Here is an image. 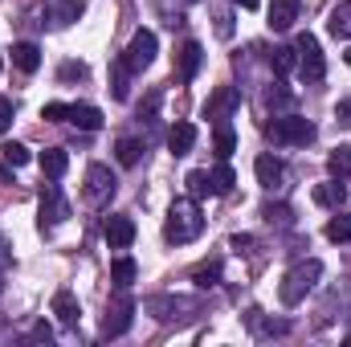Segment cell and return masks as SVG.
Here are the masks:
<instances>
[{
    "label": "cell",
    "mask_w": 351,
    "mask_h": 347,
    "mask_svg": "<svg viewBox=\"0 0 351 347\" xmlns=\"http://www.w3.org/2000/svg\"><path fill=\"white\" fill-rule=\"evenodd\" d=\"M200 229H204L200 204H196L192 196L172 200V208H168V221H164V237H168L172 246H188V241H196V237H200Z\"/></svg>",
    "instance_id": "1"
},
{
    "label": "cell",
    "mask_w": 351,
    "mask_h": 347,
    "mask_svg": "<svg viewBox=\"0 0 351 347\" xmlns=\"http://www.w3.org/2000/svg\"><path fill=\"white\" fill-rule=\"evenodd\" d=\"M323 278V261L319 258H306V261H298L286 278H282V286H278V298L286 302V307H298L311 290H315V282Z\"/></svg>",
    "instance_id": "2"
},
{
    "label": "cell",
    "mask_w": 351,
    "mask_h": 347,
    "mask_svg": "<svg viewBox=\"0 0 351 347\" xmlns=\"http://www.w3.org/2000/svg\"><path fill=\"white\" fill-rule=\"evenodd\" d=\"M265 135H269L274 143H282V147H306L319 131H315L311 119H298V115H274V123L265 127Z\"/></svg>",
    "instance_id": "3"
},
{
    "label": "cell",
    "mask_w": 351,
    "mask_h": 347,
    "mask_svg": "<svg viewBox=\"0 0 351 347\" xmlns=\"http://www.w3.org/2000/svg\"><path fill=\"white\" fill-rule=\"evenodd\" d=\"M294 53H298V74H302V82H323L327 58H323L319 37H315V33H298V37H294Z\"/></svg>",
    "instance_id": "4"
},
{
    "label": "cell",
    "mask_w": 351,
    "mask_h": 347,
    "mask_svg": "<svg viewBox=\"0 0 351 347\" xmlns=\"http://www.w3.org/2000/svg\"><path fill=\"white\" fill-rule=\"evenodd\" d=\"M131 323H135V298H131L127 290H119V294L106 302L102 335H106V339H119V335H127V331H131Z\"/></svg>",
    "instance_id": "5"
},
{
    "label": "cell",
    "mask_w": 351,
    "mask_h": 347,
    "mask_svg": "<svg viewBox=\"0 0 351 347\" xmlns=\"http://www.w3.org/2000/svg\"><path fill=\"white\" fill-rule=\"evenodd\" d=\"M114 188H119V180H114V172H110L106 164H90V168H86V188H82V200H86L90 208H102V204H110Z\"/></svg>",
    "instance_id": "6"
},
{
    "label": "cell",
    "mask_w": 351,
    "mask_h": 347,
    "mask_svg": "<svg viewBox=\"0 0 351 347\" xmlns=\"http://www.w3.org/2000/svg\"><path fill=\"white\" fill-rule=\"evenodd\" d=\"M156 49H160V41H156V33H152V29H135V37H131V45L123 49V62L131 66V74H139V70H147V66L156 62Z\"/></svg>",
    "instance_id": "7"
},
{
    "label": "cell",
    "mask_w": 351,
    "mask_h": 347,
    "mask_svg": "<svg viewBox=\"0 0 351 347\" xmlns=\"http://www.w3.org/2000/svg\"><path fill=\"white\" fill-rule=\"evenodd\" d=\"M70 217V204H66V196H62V188L58 184H45L41 188V229H53V225H62Z\"/></svg>",
    "instance_id": "8"
},
{
    "label": "cell",
    "mask_w": 351,
    "mask_h": 347,
    "mask_svg": "<svg viewBox=\"0 0 351 347\" xmlns=\"http://www.w3.org/2000/svg\"><path fill=\"white\" fill-rule=\"evenodd\" d=\"M237 106H241V90H237V86H217L213 94H208V102H204V119L225 123Z\"/></svg>",
    "instance_id": "9"
},
{
    "label": "cell",
    "mask_w": 351,
    "mask_h": 347,
    "mask_svg": "<svg viewBox=\"0 0 351 347\" xmlns=\"http://www.w3.org/2000/svg\"><path fill=\"white\" fill-rule=\"evenodd\" d=\"M143 311L156 315L160 323H172V319H188V315H180V311H196V302H188V298H172V294H156V298L143 302Z\"/></svg>",
    "instance_id": "10"
},
{
    "label": "cell",
    "mask_w": 351,
    "mask_h": 347,
    "mask_svg": "<svg viewBox=\"0 0 351 347\" xmlns=\"http://www.w3.org/2000/svg\"><path fill=\"white\" fill-rule=\"evenodd\" d=\"M102 237H106V246H110V250H127V246L135 241V221H131L127 213H114V217H106Z\"/></svg>",
    "instance_id": "11"
},
{
    "label": "cell",
    "mask_w": 351,
    "mask_h": 347,
    "mask_svg": "<svg viewBox=\"0 0 351 347\" xmlns=\"http://www.w3.org/2000/svg\"><path fill=\"white\" fill-rule=\"evenodd\" d=\"M200 62H204V45L200 41H184L180 53H176V78L180 82H192L200 74Z\"/></svg>",
    "instance_id": "12"
},
{
    "label": "cell",
    "mask_w": 351,
    "mask_h": 347,
    "mask_svg": "<svg viewBox=\"0 0 351 347\" xmlns=\"http://www.w3.org/2000/svg\"><path fill=\"white\" fill-rule=\"evenodd\" d=\"M298 12H302V0H269V21L265 25L274 33H286V29H294Z\"/></svg>",
    "instance_id": "13"
},
{
    "label": "cell",
    "mask_w": 351,
    "mask_h": 347,
    "mask_svg": "<svg viewBox=\"0 0 351 347\" xmlns=\"http://www.w3.org/2000/svg\"><path fill=\"white\" fill-rule=\"evenodd\" d=\"M53 315H58V323H62V327H78L82 307H78L74 290H58V294H53Z\"/></svg>",
    "instance_id": "14"
},
{
    "label": "cell",
    "mask_w": 351,
    "mask_h": 347,
    "mask_svg": "<svg viewBox=\"0 0 351 347\" xmlns=\"http://www.w3.org/2000/svg\"><path fill=\"white\" fill-rule=\"evenodd\" d=\"M196 147V127L192 123H176L172 131H168V152L172 156H188Z\"/></svg>",
    "instance_id": "15"
},
{
    "label": "cell",
    "mask_w": 351,
    "mask_h": 347,
    "mask_svg": "<svg viewBox=\"0 0 351 347\" xmlns=\"http://www.w3.org/2000/svg\"><path fill=\"white\" fill-rule=\"evenodd\" d=\"M254 172H258V184H262V188H274V184H282V176H286V164H282L278 156H258Z\"/></svg>",
    "instance_id": "16"
},
{
    "label": "cell",
    "mask_w": 351,
    "mask_h": 347,
    "mask_svg": "<svg viewBox=\"0 0 351 347\" xmlns=\"http://www.w3.org/2000/svg\"><path fill=\"white\" fill-rule=\"evenodd\" d=\"M37 164H41V172L49 176V180H62L66 168H70V156H66V147H45Z\"/></svg>",
    "instance_id": "17"
},
{
    "label": "cell",
    "mask_w": 351,
    "mask_h": 347,
    "mask_svg": "<svg viewBox=\"0 0 351 347\" xmlns=\"http://www.w3.org/2000/svg\"><path fill=\"white\" fill-rule=\"evenodd\" d=\"M12 66H16L21 74H33V70L41 66V49H37L33 41H16V45H12Z\"/></svg>",
    "instance_id": "18"
},
{
    "label": "cell",
    "mask_w": 351,
    "mask_h": 347,
    "mask_svg": "<svg viewBox=\"0 0 351 347\" xmlns=\"http://www.w3.org/2000/svg\"><path fill=\"white\" fill-rule=\"evenodd\" d=\"M327 29H331V37L351 41V0H343L339 8H331V16H327Z\"/></svg>",
    "instance_id": "19"
},
{
    "label": "cell",
    "mask_w": 351,
    "mask_h": 347,
    "mask_svg": "<svg viewBox=\"0 0 351 347\" xmlns=\"http://www.w3.org/2000/svg\"><path fill=\"white\" fill-rule=\"evenodd\" d=\"M348 200V192H343V184L339 180H331V184H319L315 188V204H323V208H335L339 213V204Z\"/></svg>",
    "instance_id": "20"
},
{
    "label": "cell",
    "mask_w": 351,
    "mask_h": 347,
    "mask_svg": "<svg viewBox=\"0 0 351 347\" xmlns=\"http://www.w3.org/2000/svg\"><path fill=\"white\" fill-rule=\"evenodd\" d=\"M110 94L119 98V102H127V94H131V66L119 58L114 62V70H110Z\"/></svg>",
    "instance_id": "21"
},
{
    "label": "cell",
    "mask_w": 351,
    "mask_h": 347,
    "mask_svg": "<svg viewBox=\"0 0 351 347\" xmlns=\"http://www.w3.org/2000/svg\"><path fill=\"white\" fill-rule=\"evenodd\" d=\"M213 152H217V160H229V156L237 152V135H233V127H229V123H217V135H213Z\"/></svg>",
    "instance_id": "22"
},
{
    "label": "cell",
    "mask_w": 351,
    "mask_h": 347,
    "mask_svg": "<svg viewBox=\"0 0 351 347\" xmlns=\"http://www.w3.org/2000/svg\"><path fill=\"white\" fill-rule=\"evenodd\" d=\"M135 274H139V265H135L131 258H114L110 261V282H114L119 290H127V286L135 282Z\"/></svg>",
    "instance_id": "23"
},
{
    "label": "cell",
    "mask_w": 351,
    "mask_h": 347,
    "mask_svg": "<svg viewBox=\"0 0 351 347\" xmlns=\"http://www.w3.org/2000/svg\"><path fill=\"white\" fill-rule=\"evenodd\" d=\"M327 172L335 176V180H348L351 176V147L348 143H339V147L327 156Z\"/></svg>",
    "instance_id": "24"
},
{
    "label": "cell",
    "mask_w": 351,
    "mask_h": 347,
    "mask_svg": "<svg viewBox=\"0 0 351 347\" xmlns=\"http://www.w3.org/2000/svg\"><path fill=\"white\" fill-rule=\"evenodd\" d=\"M70 123L82 131H98L102 127V110L98 106H70Z\"/></svg>",
    "instance_id": "25"
},
{
    "label": "cell",
    "mask_w": 351,
    "mask_h": 347,
    "mask_svg": "<svg viewBox=\"0 0 351 347\" xmlns=\"http://www.w3.org/2000/svg\"><path fill=\"white\" fill-rule=\"evenodd\" d=\"M327 241H335V246H351V217L348 213H335V217L327 221Z\"/></svg>",
    "instance_id": "26"
},
{
    "label": "cell",
    "mask_w": 351,
    "mask_h": 347,
    "mask_svg": "<svg viewBox=\"0 0 351 347\" xmlns=\"http://www.w3.org/2000/svg\"><path fill=\"white\" fill-rule=\"evenodd\" d=\"M184 184H188V196H192V200H200V196H217V192H213V172H200V168H196V172H188Z\"/></svg>",
    "instance_id": "27"
},
{
    "label": "cell",
    "mask_w": 351,
    "mask_h": 347,
    "mask_svg": "<svg viewBox=\"0 0 351 347\" xmlns=\"http://www.w3.org/2000/svg\"><path fill=\"white\" fill-rule=\"evenodd\" d=\"M269 66H274V74H290V70L298 66V53H294V45H278V49L269 53Z\"/></svg>",
    "instance_id": "28"
},
{
    "label": "cell",
    "mask_w": 351,
    "mask_h": 347,
    "mask_svg": "<svg viewBox=\"0 0 351 347\" xmlns=\"http://www.w3.org/2000/svg\"><path fill=\"white\" fill-rule=\"evenodd\" d=\"M0 160H4L8 168H25V164H29L33 156H29V147H25V143H16V139H8V143L0 147Z\"/></svg>",
    "instance_id": "29"
},
{
    "label": "cell",
    "mask_w": 351,
    "mask_h": 347,
    "mask_svg": "<svg viewBox=\"0 0 351 347\" xmlns=\"http://www.w3.org/2000/svg\"><path fill=\"white\" fill-rule=\"evenodd\" d=\"M114 156H119L123 168H135L139 156H143V143H139V139H119V143H114Z\"/></svg>",
    "instance_id": "30"
},
{
    "label": "cell",
    "mask_w": 351,
    "mask_h": 347,
    "mask_svg": "<svg viewBox=\"0 0 351 347\" xmlns=\"http://www.w3.org/2000/svg\"><path fill=\"white\" fill-rule=\"evenodd\" d=\"M192 282H196L200 290L217 286V282H221V261H204V265H196V270H192Z\"/></svg>",
    "instance_id": "31"
},
{
    "label": "cell",
    "mask_w": 351,
    "mask_h": 347,
    "mask_svg": "<svg viewBox=\"0 0 351 347\" xmlns=\"http://www.w3.org/2000/svg\"><path fill=\"white\" fill-rule=\"evenodd\" d=\"M82 8H86L82 0H58V4H53V21H58V25H74V21L82 16Z\"/></svg>",
    "instance_id": "32"
},
{
    "label": "cell",
    "mask_w": 351,
    "mask_h": 347,
    "mask_svg": "<svg viewBox=\"0 0 351 347\" xmlns=\"http://www.w3.org/2000/svg\"><path fill=\"white\" fill-rule=\"evenodd\" d=\"M233 184H237V176H233V168L221 160V168L213 172V192H217V196H225V192H233Z\"/></svg>",
    "instance_id": "33"
},
{
    "label": "cell",
    "mask_w": 351,
    "mask_h": 347,
    "mask_svg": "<svg viewBox=\"0 0 351 347\" xmlns=\"http://www.w3.org/2000/svg\"><path fill=\"white\" fill-rule=\"evenodd\" d=\"M41 119L45 123H70V106L66 102H45L41 106Z\"/></svg>",
    "instance_id": "34"
},
{
    "label": "cell",
    "mask_w": 351,
    "mask_h": 347,
    "mask_svg": "<svg viewBox=\"0 0 351 347\" xmlns=\"http://www.w3.org/2000/svg\"><path fill=\"white\" fill-rule=\"evenodd\" d=\"M265 102H269V106H286V102H290V90H282V82H274V86L265 90Z\"/></svg>",
    "instance_id": "35"
},
{
    "label": "cell",
    "mask_w": 351,
    "mask_h": 347,
    "mask_svg": "<svg viewBox=\"0 0 351 347\" xmlns=\"http://www.w3.org/2000/svg\"><path fill=\"white\" fill-rule=\"evenodd\" d=\"M58 78H62V82H70V78H78V82H82V78H86V66H82V62H66Z\"/></svg>",
    "instance_id": "36"
},
{
    "label": "cell",
    "mask_w": 351,
    "mask_h": 347,
    "mask_svg": "<svg viewBox=\"0 0 351 347\" xmlns=\"http://www.w3.org/2000/svg\"><path fill=\"white\" fill-rule=\"evenodd\" d=\"M265 221H269V225H274V221H278V225H290V208H282V204L274 208V204H269V208H265Z\"/></svg>",
    "instance_id": "37"
},
{
    "label": "cell",
    "mask_w": 351,
    "mask_h": 347,
    "mask_svg": "<svg viewBox=\"0 0 351 347\" xmlns=\"http://www.w3.org/2000/svg\"><path fill=\"white\" fill-rule=\"evenodd\" d=\"M8 127H12V102L0 98V131H8Z\"/></svg>",
    "instance_id": "38"
},
{
    "label": "cell",
    "mask_w": 351,
    "mask_h": 347,
    "mask_svg": "<svg viewBox=\"0 0 351 347\" xmlns=\"http://www.w3.org/2000/svg\"><path fill=\"white\" fill-rule=\"evenodd\" d=\"M8 261H12V246H8V237L0 233V274L8 270Z\"/></svg>",
    "instance_id": "39"
},
{
    "label": "cell",
    "mask_w": 351,
    "mask_h": 347,
    "mask_svg": "<svg viewBox=\"0 0 351 347\" xmlns=\"http://www.w3.org/2000/svg\"><path fill=\"white\" fill-rule=\"evenodd\" d=\"M335 119H339L343 127H351V98H343V102L335 106Z\"/></svg>",
    "instance_id": "40"
},
{
    "label": "cell",
    "mask_w": 351,
    "mask_h": 347,
    "mask_svg": "<svg viewBox=\"0 0 351 347\" xmlns=\"http://www.w3.org/2000/svg\"><path fill=\"white\" fill-rule=\"evenodd\" d=\"M229 246H233V250H250V246H254V237H245V233H237V237H229Z\"/></svg>",
    "instance_id": "41"
},
{
    "label": "cell",
    "mask_w": 351,
    "mask_h": 347,
    "mask_svg": "<svg viewBox=\"0 0 351 347\" xmlns=\"http://www.w3.org/2000/svg\"><path fill=\"white\" fill-rule=\"evenodd\" d=\"M49 335H53V331H49L45 323H37V327H33V339H49Z\"/></svg>",
    "instance_id": "42"
},
{
    "label": "cell",
    "mask_w": 351,
    "mask_h": 347,
    "mask_svg": "<svg viewBox=\"0 0 351 347\" xmlns=\"http://www.w3.org/2000/svg\"><path fill=\"white\" fill-rule=\"evenodd\" d=\"M233 4H241V8H258L262 0H233Z\"/></svg>",
    "instance_id": "43"
},
{
    "label": "cell",
    "mask_w": 351,
    "mask_h": 347,
    "mask_svg": "<svg viewBox=\"0 0 351 347\" xmlns=\"http://www.w3.org/2000/svg\"><path fill=\"white\" fill-rule=\"evenodd\" d=\"M343 62H348V66H351V45H348V53H343Z\"/></svg>",
    "instance_id": "44"
}]
</instances>
